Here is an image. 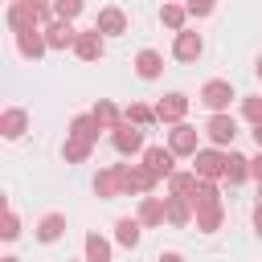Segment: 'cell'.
I'll return each instance as SVG.
<instances>
[{"instance_id":"cell-1","label":"cell","mask_w":262,"mask_h":262,"mask_svg":"<svg viewBox=\"0 0 262 262\" xmlns=\"http://www.w3.org/2000/svg\"><path fill=\"white\" fill-rule=\"evenodd\" d=\"M123 172V196H151V188L160 184L143 164H119Z\"/></svg>"},{"instance_id":"cell-2","label":"cell","mask_w":262,"mask_h":262,"mask_svg":"<svg viewBox=\"0 0 262 262\" xmlns=\"http://www.w3.org/2000/svg\"><path fill=\"white\" fill-rule=\"evenodd\" d=\"M233 98H237V94H233V86H229L225 78H213V82H205V86H201V102H205L213 115H225Z\"/></svg>"},{"instance_id":"cell-3","label":"cell","mask_w":262,"mask_h":262,"mask_svg":"<svg viewBox=\"0 0 262 262\" xmlns=\"http://www.w3.org/2000/svg\"><path fill=\"white\" fill-rule=\"evenodd\" d=\"M192 172H196L201 180H221V176H225V151L201 147V151L192 156Z\"/></svg>"},{"instance_id":"cell-4","label":"cell","mask_w":262,"mask_h":262,"mask_svg":"<svg viewBox=\"0 0 262 262\" xmlns=\"http://www.w3.org/2000/svg\"><path fill=\"white\" fill-rule=\"evenodd\" d=\"M184 115H188V98H184L180 90H172V94H164V98L156 102V123L176 127V123H184Z\"/></svg>"},{"instance_id":"cell-5","label":"cell","mask_w":262,"mask_h":262,"mask_svg":"<svg viewBox=\"0 0 262 262\" xmlns=\"http://www.w3.org/2000/svg\"><path fill=\"white\" fill-rule=\"evenodd\" d=\"M168 147H172V156H196L201 151V131L188 127V123H176L168 131Z\"/></svg>"},{"instance_id":"cell-6","label":"cell","mask_w":262,"mask_h":262,"mask_svg":"<svg viewBox=\"0 0 262 262\" xmlns=\"http://www.w3.org/2000/svg\"><path fill=\"white\" fill-rule=\"evenodd\" d=\"M4 20H8V29H12V33H29V29H41V16H37V8H33L29 0H20V4H8Z\"/></svg>"},{"instance_id":"cell-7","label":"cell","mask_w":262,"mask_h":262,"mask_svg":"<svg viewBox=\"0 0 262 262\" xmlns=\"http://www.w3.org/2000/svg\"><path fill=\"white\" fill-rule=\"evenodd\" d=\"M111 143H115V151H119V156L147 151V147H143V131H139V127H131V123H119V127L111 131Z\"/></svg>"},{"instance_id":"cell-8","label":"cell","mask_w":262,"mask_h":262,"mask_svg":"<svg viewBox=\"0 0 262 262\" xmlns=\"http://www.w3.org/2000/svg\"><path fill=\"white\" fill-rule=\"evenodd\" d=\"M205 53V41H201V33H192V29H180L176 33V41H172V57L176 61H196Z\"/></svg>"},{"instance_id":"cell-9","label":"cell","mask_w":262,"mask_h":262,"mask_svg":"<svg viewBox=\"0 0 262 262\" xmlns=\"http://www.w3.org/2000/svg\"><path fill=\"white\" fill-rule=\"evenodd\" d=\"M74 53H78V61H98V57L106 53V37H102L98 29H86V33H78Z\"/></svg>"},{"instance_id":"cell-10","label":"cell","mask_w":262,"mask_h":262,"mask_svg":"<svg viewBox=\"0 0 262 262\" xmlns=\"http://www.w3.org/2000/svg\"><path fill=\"white\" fill-rule=\"evenodd\" d=\"M205 135H209L217 147H229V143L237 139V123H233V115H209Z\"/></svg>"},{"instance_id":"cell-11","label":"cell","mask_w":262,"mask_h":262,"mask_svg":"<svg viewBox=\"0 0 262 262\" xmlns=\"http://www.w3.org/2000/svg\"><path fill=\"white\" fill-rule=\"evenodd\" d=\"M172 164H176L172 147H147V151H143V168H147V172H151L156 180H168V176L176 172Z\"/></svg>"},{"instance_id":"cell-12","label":"cell","mask_w":262,"mask_h":262,"mask_svg":"<svg viewBox=\"0 0 262 262\" xmlns=\"http://www.w3.org/2000/svg\"><path fill=\"white\" fill-rule=\"evenodd\" d=\"M45 41H49V49H74V41H78L74 20H49L45 25Z\"/></svg>"},{"instance_id":"cell-13","label":"cell","mask_w":262,"mask_h":262,"mask_svg":"<svg viewBox=\"0 0 262 262\" xmlns=\"http://www.w3.org/2000/svg\"><path fill=\"white\" fill-rule=\"evenodd\" d=\"M94 192H98L102 201L123 196V172H119V164H111V168H102V172L94 176Z\"/></svg>"},{"instance_id":"cell-14","label":"cell","mask_w":262,"mask_h":262,"mask_svg":"<svg viewBox=\"0 0 262 262\" xmlns=\"http://www.w3.org/2000/svg\"><path fill=\"white\" fill-rule=\"evenodd\" d=\"M16 49H20V57L37 61V57L49 49V41H45V29H29V33H16Z\"/></svg>"},{"instance_id":"cell-15","label":"cell","mask_w":262,"mask_h":262,"mask_svg":"<svg viewBox=\"0 0 262 262\" xmlns=\"http://www.w3.org/2000/svg\"><path fill=\"white\" fill-rule=\"evenodd\" d=\"M94 29H98L102 37H119V33H127V16H123V8H102V12L94 16Z\"/></svg>"},{"instance_id":"cell-16","label":"cell","mask_w":262,"mask_h":262,"mask_svg":"<svg viewBox=\"0 0 262 262\" xmlns=\"http://www.w3.org/2000/svg\"><path fill=\"white\" fill-rule=\"evenodd\" d=\"M135 74H139L143 82H156V78L164 74V57H160L156 49H139V53H135Z\"/></svg>"},{"instance_id":"cell-17","label":"cell","mask_w":262,"mask_h":262,"mask_svg":"<svg viewBox=\"0 0 262 262\" xmlns=\"http://www.w3.org/2000/svg\"><path fill=\"white\" fill-rule=\"evenodd\" d=\"M25 131H29V115H25L20 106H8V111L0 115V135H4V139H20Z\"/></svg>"},{"instance_id":"cell-18","label":"cell","mask_w":262,"mask_h":262,"mask_svg":"<svg viewBox=\"0 0 262 262\" xmlns=\"http://www.w3.org/2000/svg\"><path fill=\"white\" fill-rule=\"evenodd\" d=\"M168 221V205L160 196H139V225H164Z\"/></svg>"},{"instance_id":"cell-19","label":"cell","mask_w":262,"mask_h":262,"mask_svg":"<svg viewBox=\"0 0 262 262\" xmlns=\"http://www.w3.org/2000/svg\"><path fill=\"white\" fill-rule=\"evenodd\" d=\"M164 205H168V225H188L196 217V209H192L188 196H164Z\"/></svg>"},{"instance_id":"cell-20","label":"cell","mask_w":262,"mask_h":262,"mask_svg":"<svg viewBox=\"0 0 262 262\" xmlns=\"http://www.w3.org/2000/svg\"><path fill=\"white\" fill-rule=\"evenodd\" d=\"M196 184H201L196 172H172V176H168V196H188V201H192Z\"/></svg>"},{"instance_id":"cell-21","label":"cell","mask_w":262,"mask_h":262,"mask_svg":"<svg viewBox=\"0 0 262 262\" xmlns=\"http://www.w3.org/2000/svg\"><path fill=\"white\" fill-rule=\"evenodd\" d=\"M61 233H66V217H61V213H45V217L37 221V242L49 246V242H57Z\"/></svg>"},{"instance_id":"cell-22","label":"cell","mask_w":262,"mask_h":262,"mask_svg":"<svg viewBox=\"0 0 262 262\" xmlns=\"http://www.w3.org/2000/svg\"><path fill=\"white\" fill-rule=\"evenodd\" d=\"M139 229H143L139 217H119V221H115V242L127 246V250H135V246H139Z\"/></svg>"},{"instance_id":"cell-23","label":"cell","mask_w":262,"mask_h":262,"mask_svg":"<svg viewBox=\"0 0 262 262\" xmlns=\"http://www.w3.org/2000/svg\"><path fill=\"white\" fill-rule=\"evenodd\" d=\"M90 151H94V143L74 139V135H66V143H61V160H66V164H86V160H90Z\"/></svg>"},{"instance_id":"cell-24","label":"cell","mask_w":262,"mask_h":262,"mask_svg":"<svg viewBox=\"0 0 262 262\" xmlns=\"http://www.w3.org/2000/svg\"><path fill=\"white\" fill-rule=\"evenodd\" d=\"M90 115L98 119V127H102V131H115V127L123 123V111H119L115 102H106V98H98V106H94Z\"/></svg>"},{"instance_id":"cell-25","label":"cell","mask_w":262,"mask_h":262,"mask_svg":"<svg viewBox=\"0 0 262 262\" xmlns=\"http://www.w3.org/2000/svg\"><path fill=\"white\" fill-rule=\"evenodd\" d=\"M98 131H102V127H98L94 115H78V119L70 123V135H74V139H86V143H98Z\"/></svg>"},{"instance_id":"cell-26","label":"cell","mask_w":262,"mask_h":262,"mask_svg":"<svg viewBox=\"0 0 262 262\" xmlns=\"http://www.w3.org/2000/svg\"><path fill=\"white\" fill-rule=\"evenodd\" d=\"M225 180H229V184L250 180V160H246V156H237V151H225Z\"/></svg>"},{"instance_id":"cell-27","label":"cell","mask_w":262,"mask_h":262,"mask_svg":"<svg viewBox=\"0 0 262 262\" xmlns=\"http://www.w3.org/2000/svg\"><path fill=\"white\" fill-rule=\"evenodd\" d=\"M213 205H221V188L213 180H201L192 192V209H213Z\"/></svg>"},{"instance_id":"cell-28","label":"cell","mask_w":262,"mask_h":262,"mask_svg":"<svg viewBox=\"0 0 262 262\" xmlns=\"http://www.w3.org/2000/svg\"><path fill=\"white\" fill-rule=\"evenodd\" d=\"M192 221H196V229H201V233H217V229H221V221H225V209H221V205H213V209H196V217H192Z\"/></svg>"},{"instance_id":"cell-29","label":"cell","mask_w":262,"mask_h":262,"mask_svg":"<svg viewBox=\"0 0 262 262\" xmlns=\"http://www.w3.org/2000/svg\"><path fill=\"white\" fill-rule=\"evenodd\" d=\"M82 250H86V262H111V242L98 237V233H86Z\"/></svg>"},{"instance_id":"cell-30","label":"cell","mask_w":262,"mask_h":262,"mask_svg":"<svg viewBox=\"0 0 262 262\" xmlns=\"http://www.w3.org/2000/svg\"><path fill=\"white\" fill-rule=\"evenodd\" d=\"M160 20L168 25V29H184V20H188V8L184 4H176V0H164V8H160Z\"/></svg>"},{"instance_id":"cell-31","label":"cell","mask_w":262,"mask_h":262,"mask_svg":"<svg viewBox=\"0 0 262 262\" xmlns=\"http://www.w3.org/2000/svg\"><path fill=\"white\" fill-rule=\"evenodd\" d=\"M123 123H131V127H151V123H156V106L131 102V106L123 111Z\"/></svg>"},{"instance_id":"cell-32","label":"cell","mask_w":262,"mask_h":262,"mask_svg":"<svg viewBox=\"0 0 262 262\" xmlns=\"http://www.w3.org/2000/svg\"><path fill=\"white\" fill-rule=\"evenodd\" d=\"M82 12V0H53V20H74Z\"/></svg>"},{"instance_id":"cell-33","label":"cell","mask_w":262,"mask_h":262,"mask_svg":"<svg viewBox=\"0 0 262 262\" xmlns=\"http://www.w3.org/2000/svg\"><path fill=\"white\" fill-rule=\"evenodd\" d=\"M16 233H20V217H16L12 209H4V221H0V237H4V242H12Z\"/></svg>"},{"instance_id":"cell-34","label":"cell","mask_w":262,"mask_h":262,"mask_svg":"<svg viewBox=\"0 0 262 262\" xmlns=\"http://www.w3.org/2000/svg\"><path fill=\"white\" fill-rule=\"evenodd\" d=\"M242 115H246L254 127H262V94H258V98H242Z\"/></svg>"},{"instance_id":"cell-35","label":"cell","mask_w":262,"mask_h":262,"mask_svg":"<svg viewBox=\"0 0 262 262\" xmlns=\"http://www.w3.org/2000/svg\"><path fill=\"white\" fill-rule=\"evenodd\" d=\"M184 8H188V16H209L217 8V0H184Z\"/></svg>"},{"instance_id":"cell-36","label":"cell","mask_w":262,"mask_h":262,"mask_svg":"<svg viewBox=\"0 0 262 262\" xmlns=\"http://www.w3.org/2000/svg\"><path fill=\"white\" fill-rule=\"evenodd\" d=\"M250 176H254V180H258V184H262V151H258V156H254V160H250Z\"/></svg>"},{"instance_id":"cell-37","label":"cell","mask_w":262,"mask_h":262,"mask_svg":"<svg viewBox=\"0 0 262 262\" xmlns=\"http://www.w3.org/2000/svg\"><path fill=\"white\" fill-rule=\"evenodd\" d=\"M254 233H258V237H262V201H258V205H254Z\"/></svg>"},{"instance_id":"cell-38","label":"cell","mask_w":262,"mask_h":262,"mask_svg":"<svg viewBox=\"0 0 262 262\" xmlns=\"http://www.w3.org/2000/svg\"><path fill=\"white\" fill-rule=\"evenodd\" d=\"M156 262H184V254H176V250H164Z\"/></svg>"},{"instance_id":"cell-39","label":"cell","mask_w":262,"mask_h":262,"mask_svg":"<svg viewBox=\"0 0 262 262\" xmlns=\"http://www.w3.org/2000/svg\"><path fill=\"white\" fill-rule=\"evenodd\" d=\"M254 143H258V151H262V127H254Z\"/></svg>"},{"instance_id":"cell-40","label":"cell","mask_w":262,"mask_h":262,"mask_svg":"<svg viewBox=\"0 0 262 262\" xmlns=\"http://www.w3.org/2000/svg\"><path fill=\"white\" fill-rule=\"evenodd\" d=\"M254 70H258V78H262V57H258V61H254Z\"/></svg>"},{"instance_id":"cell-41","label":"cell","mask_w":262,"mask_h":262,"mask_svg":"<svg viewBox=\"0 0 262 262\" xmlns=\"http://www.w3.org/2000/svg\"><path fill=\"white\" fill-rule=\"evenodd\" d=\"M0 262H20V258H12V254H8V258H0Z\"/></svg>"},{"instance_id":"cell-42","label":"cell","mask_w":262,"mask_h":262,"mask_svg":"<svg viewBox=\"0 0 262 262\" xmlns=\"http://www.w3.org/2000/svg\"><path fill=\"white\" fill-rule=\"evenodd\" d=\"M8 4H20V0H8Z\"/></svg>"},{"instance_id":"cell-43","label":"cell","mask_w":262,"mask_h":262,"mask_svg":"<svg viewBox=\"0 0 262 262\" xmlns=\"http://www.w3.org/2000/svg\"><path fill=\"white\" fill-rule=\"evenodd\" d=\"M82 262H86V258H82Z\"/></svg>"},{"instance_id":"cell-44","label":"cell","mask_w":262,"mask_h":262,"mask_svg":"<svg viewBox=\"0 0 262 262\" xmlns=\"http://www.w3.org/2000/svg\"><path fill=\"white\" fill-rule=\"evenodd\" d=\"M258 201H262V196H258Z\"/></svg>"}]
</instances>
